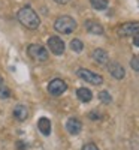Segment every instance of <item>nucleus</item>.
I'll return each instance as SVG.
<instances>
[{
    "mask_svg": "<svg viewBox=\"0 0 139 150\" xmlns=\"http://www.w3.org/2000/svg\"><path fill=\"white\" fill-rule=\"evenodd\" d=\"M77 96L81 102H90L91 99H93V93L91 90H88L87 87H81V89L77 90Z\"/></svg>",
    "mask_w": 139,
    "mask_h": 150,
    "instance_id": "14",
    "label": "nucleus"
},
{
    "mask_svg": "<svg viewBox=\"0 0 139 150\" xmlns=\"http://www.w3.org/2000/svg\"><path fill=\"white\" fill-rule=\"evenodd\" d=\"M37 129L41 131L42 135L48 137L49 134H51V122H49V119H46V117L39 119V122H37Z\"/></svg>",
    "mask_w": 139,
    "mask_h": 150,
    "instance_id": "13",
    "label": "nucleus"
},
{
    "mask_svg": "<svg viewBox=\"0 0 139 150\" xmlns=\"http://www.w3.org/2000/svg\"><path fill=\"white\" fill-rule=\"evenodd\" d=\"M90 3H91V6H93L96 11H103V9L108 8L109 0H90Z\"/></svg>",
    "mask_w": 139,
    "mask_h": 150,
    "instance_id": "15",
    "label": "nucleus"
},
{
    "mask_svg": "<svg viewBox=\"0 0 139 150\" xmlns=\"http://www.w3.org/2000/svg\"><path fill=\"white\" fill-rule=\"evenodd\" d=\"M55 3H58V5H66V3H69L70 0H54Z\"/></svg>",
    "mask_w": 139,
    "mask_h": 150,
    "instance_id": "23",
    "label": "nucleus"
},
{
    "mask_svg": "<svg viewBox=\"0 0 139 150\" xmlns=\"http://www.w3.org/2000/svg\"><path fill=\"white\" fill-rule=\"evenodd\" d=\"M0 98H2V99L11 98V90L6 89V87H0Z\"/></svg>",
    "mask_w": 139,
    "mask_h": 150,
    "instance_id": "19",
    "label": "nucleus"
},
{
    "mask_svg": "<svg viewBox=\"0 0 139 150\" xmlns=\"http://www.w3.org/2000/svg\"><path fill=\"white\" fill-rule=\"evenodd\" d=\"M54 29H55L58 33L70 35L72 32H75V29H77V21H75L72 17H69V15H61V17H58V18L55 20Z\"/></svg>",
    "mask_w": 139,
    "mask_h": 150,
    "instance_id": "2",
    "label": "nucleus"
},
{
    "mask_svg": "<svg viewBox=\"0 0 139 150\" xmlns=\"http://www.w3.org/2000/svg\"><path fill=\"white\" fill-rule=\"evenodd\" d=\"M133 44H135L136 47H139V33H136V35L133 36Z\"/></svg>",
    "mask_w": 139,
    "mask_h": 150,
    "instance_id": "22",
    "label": "nucleus"
},
{
    "mask_svg": "<svg viewBox=\"0 0 139 150\" xmlns=\"http://www.w3.org/2000/svg\"><path fill=\"white\" fill-rule=\"evenodd\" d=\"M118 36H135L139 33V23H124L117 29Z\"/></svg>",
    "mask_w": 139,
    "mask_h": 150,
    "instance_id": "6",
    "label": "nucleus"
},
{
    "mask_svg": "<svg viewBox=\"0 0 139 150\" xmlns=\"http://www.w3.org/2000/svg\"><path fill=\"white\" fill-rule=\"evenodd\" d=\"M14 117H15L17 120H20V122H24V120L29 117V110H27V107L22 105V104L15 105V108H14Z\"/></svg>",
    "mask_w": 139,
    "mask_h": 150,
    "instance_id": "12",
    "label": "nucleus"
},
{
    "mask_svg": "<svg viewBox=\"0 0 139 150\" xmlns=\"http://www.w3.org/2000/svg\"><path fill=\"white\" fill-rule=\"evenodd\" d=\"M27 53H29V56H30L33 60H37V62H46L48 57H49L46 48H45L44 45H39V44H32V45H29Z\"/></svg>",
    "mask_w": 139,
    "mask_h": 150,
    "instance_id": "3",
    "label": "nucleus"
},
{
    "mask_svg": "<svg viewBox=\"0 0 139 150\" xmlns=\"http://www.w3.org/2000/svg\"><path fill=\"white\" fill-rule=\"evenodd\" d=\"M0 87H3V78H2V75H0Z\"/></svg>",
    "mask_w": 139,
    "mask_h": 150,
    "instance_id": "24",
    "label": "nucleus"
},
{
    "mask_svg": "<svg viewBox=\"0 0 139 150\" xmlns=\"http://www.w3.org/2000/svg\"><path fill=\"white\" fill-rule=\"evenodd\" d=\"M66 89H67V84L63 80H60V78H54V80L49 81V84H48V92L51 93L53 96L63 95L66 92Z\"/></svg>",
    "mask_w": 139,
    "mask_h": 150,
    "instance_id": "5",
    "label": "nucleus"
},
{
    "mask_svg": "<svg viewBox=\"0 0 139 150\" xmlns=\"http://www.w3.org/2000/svg\"><path fill=\"white\" fill-rule=\"evenodd\" d=\"M130 66H132L133 71L139 72V56H135V57L130 60Z\"/></svg>",
    "mask_w": 139,
    "mask_h": 150,
    "instance_id": "18",
    "label": "nucleus"
},
{
    "mask_svg": "<svg viewBox=\"0 0 139 150\" xmlns=\"http://www.w3.org/2000/svg\"><path fill=\"white\" fill-rule=\"evenodd\" d=\"M17 18H18V21L22 24V26H26L27 29H32V30L37 29V27H39V24H41L39 15H37L30 6L21 8L18 11V14H17Z\"/></svg>",
    "mask_w": 139,
    "mask_h": 150,
    "instance_id": "1",
    "label": "nucleus"
},
{
    "mask_svg": "<svg viewBox=\"0 0 139 150\" xmlns=\"http://www.w3.org/2000/svg\"><path fill=\"white\" fill-rule=\"evenodd\" d=\"M85 29H87L88 33H91V35H103L102 24H99L94 20H87L85 21Z\"/></svg>",
    "mask_w": 139,
    "mask_h": 150,
    "instance_id": "10",
    "label": "nucleus"
},
{
    "mask_svg": "<svg viewBox=\"0 0 139 150\" xmlns=\"http://www.w3.org/2000/svg\"><path fill=\"white\" fill-rule=\"evenodd\" d=\"M108 71L115 80H123L124 75H126L124 68L118 63V62H111V63H108Z\"/></svg>",
    "mask_w": 139,
    "mask_h": 150,
    "instance_id": "8",
    "label": "nucleus"
},
{
    "mask_svg": "<svg viewBox=\"0 0 139 150\" xmlns=\"http://www.w3.org/2000/svg\"><path fill=\"white\" fill-rule=\"evenodd\" d=\"M48 48L57 56L63 54L65 53V42H63V39H60L58 36H51L48 39Z\"/></svg>",
    "mask_w": 139,
    "mask_h": 150,
    "instance_id": "7",
    "label": "nucleus"
},
{
    "mask_svg": "<svg viewBox=\"0 0 139 150\" xmlns=\"http://www.w3.org/2000/svg\"><path fill=\"white\" fill-rule=\"evenodd\" d=\"M88 116H90L91 120H99V119H100V112H97V111H91Z\"/></svg>",
    "mask_w": 139,
    "mask_h": 150,
    "instance_id": "21",
    "label": "nucleus"
},
{
    "mask_svg": "<svg viewBox=\"0 0 139 150\" xmlns=\"http://www.w3.org/2000/svg\"><path fill=\"white\" fill-rule=\"evenodd\" d=\"M93 59H94L96 63H99V65H106L108 62H109L108 53L105 51V50H102V48L94 50V51H93Z\"/></svg>",
    "mask_w": 139,
    "mask_h": 150,
    "instance_id": "11",
    "label": "nucleus"
},
{
    "mask_svg": "<svg viewBox=\"0 0 139 150\" xmlns=\"http://www.w3.org/2000/svg\"><path fill=\"white\" fill-rule=\"evenodd\" d=\"M99 99H100L103 104H111V102H112V98H111V95H109L106 90H103V92L99 93Z\"/></svg>",
    "mask_w": 139,
    "mask_h": 150,
    "instance_id": "17",
    "label": "nucleus"
},
{
    "mask_svg": "<svg viewBox=\"0 0 139 150\" xmlns=\"http://www.w3.org/2000/svg\"><path fill=\"white\" fill-rule=\"evenodd\" d=\"M82 150H99V147L96 144H93V143H88V144H85L82 147Z\"/></svg>",
    "mask_w": 139,
    "mask_h": 150,
    "instance_id": "20",
    "label": "nucleus"
},
{
    "mask_svg": "<svg viewBox=\"0 0 139 150\" xmlns=\"http://www.w3.org/2000/svg\"><path fill=\"white\" fill-rule=\"evenodd\" d=\"M66 129H67V132H69L70 135H77V134H79L81 129H82V123H81V120L77 119V117H70V119L66 122Z\"/></svg>",
    "mask_w": 139,
    "mask_h": 150,
    "instance_id": "9",
    "label": "nucleus"
},
{
    "mask_svg": "<svg viewBox=\"0 0 139 150\" xmlns=\"http://www.w3.org/2000/svg\"><path fill=\"white\" fill-rule=\"evenodd\" d=\"M70 48L73 50L75 53H81L84 50V44H82L81 39H72L70 41Z\"/></svg>",
    "mask_w": 139,
    "mask_h": 150,
    "instance_id": "16",
    "label": "nucleus"
},
{
    "mask_svg": "<svg viewBox=\"0 0 139 150\" xmlns=\"http://www.w3.org/2000/svg\"><path fill=\"white\" fill-rule=\"evenodd\" d=\"M78 77L79 78H82L84 81H87V83H90V84H94V86H100L103 83V77L102 75H99V74H94V72H91V71H88V69H84V68H81V69H78Z\"/></svg>",
    "mask_w": 139,
    "mask_h": 150,
    "instance_id": "4",
    "label": "nucleus"
}]
</instances>
